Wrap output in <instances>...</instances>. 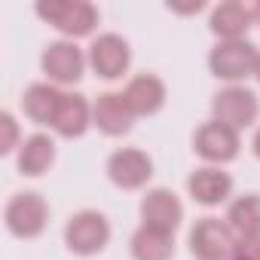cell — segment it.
Returning <instances> with one entry per match:
<instances>
[{"mask_svg": "<svg viewBox=\"0 0 260 260\" xmlns=\"http://www.w3.org/2000/svg\"><path fill=\"white\" fill-rule=\"evenodd\" d=\"M37 16L71 40L89 37L98 25V10L86 0H46L37 4Z\"/></svg>", "mask_w": 260, "mask_h": 260, "instance_id": "1", "label": "cell"}, {"mask_svg": "<svg viewBox=\"0 0 260 260\" xmlns=\"http://www.w3.org/2000/svg\"><path fill=\"white\" fill-rule=\"evenodd\" d=\"M257 46L248 40H220L211 55H208V68L217 80H226L233 86H239V80L254 77L257 68Z\"/></svg>", "mask_w": 260, "mask_h": 260, "instance_id": "2", "label": "cell"}, {"mask_svg": "<svg viewBox=\"0 0 260 260\" xmlns=\"http://www.w3.org/2000/svg\"><path fill=\"white\" fill-rule=\"evenodd\" d=\"M4 220H7V230L19 239H37L43 230H46V220H49V205L40 193H16L10 202H7V211H4Z\"/></svg>", "mask_w": 260, "mask_h": 260, "instance_id": "3", "label": "cell"}, {"mask_svg": "<svg viewBox=\"0 0 260 260\" xmlns=\"http://www.w3.org/2000/svg\"><path fill=\"white\" fill-rule=\"evenodd\" d=\"M107 242H110V223L101 211H92V208L77 211L64 226V245L80 257H92L104 251Z\"/></svg>", "mask_w": 260, "mask_h": 260, "instance_id": "4", "label": "cell"}, {"mask_svg": "<svg viewBox=\"0 0 260 260\" xmlns=\"http://www.w3.org/2000/svg\"><path fill=\"white\" fill-rule=\"evenodd\" d=\"M236 233L220 217H202L190 230V251L196 260H226L233 257Z\"/></svg>", "mask_w": 260, "mask_h": 260, "instance_id": "5", "label": "cell"}, {"mask_svg": "<svg viewBox=\"0 0 260 260\" xmlns=\"http://www.w3.org/2000/svg\"><path fill=\"white\" fill-rule=\"evenodd\" d=\"M211 113H214V122H223V125L233 128V132H239V128H245V125H251L257 119L260 101L245 86H226V89H220L214 95Z\"/></svg>", "mask_w": 260, "mask_h": 260, "instance_id": "6", "label": "cell"}, {"mask_svg": "<svg viewBox=\"0 0 260 260\" xmlns=\"http://www.w3.org/2000/svg\"><path fill=\"white\" fill-rule=\"evenodd\" d=\"M86 61L89 58L83 55V49L74 40H55L43 49L40 68H43V74L49 77L52 86H74L83 77Z\"/></svg>", "mask_w": 260, "mask_h": 260, "instance_id": "7", "label": "cell"}, {"mask_svg": "<svg viewBox=\"0 0 260 260\" xmlns=\"http://www.w3.org/2000/svg\"><path fill=\"white\" fill-rule=\"evenodd\" d=\"M89 68L95 71V77L101 80H119L128 64H132V49L119 34H101L92 40L89 46Z\"/></svg>", "mask_w": 260, "mask_h": 260, "instance_id": "8", "label": "cell"}, {"mask_svg": "<svg viewBox=\"0 0 260 260\" xmlns=\"http://www.w3.org/2000/svg\"><path fill=\"white\" fill-rule=\"evenodd\" d=\"M193 150L205 159V162H214V166H223L230 159L239 156V132H233L230 125L223 122H205L196 128L193 135Z\"/></svg>", "mask_w": 260, "mask_h": 260, "instance_id": "9", "label": "cell"}, {"mask_svg": "<svg viewBox=\"0 0 260 260\" xmlns=\"http://www.w3.org/2000/svg\"><path fill=\"white\" fill-rule=\"evenodd\" d=\"M153 175V159L144 150L122 147L107 159V178L122 190H141Z\"/></svg>", "mask_w": 260, "mask_h": 260, "instance_id": "10", "label": "cell"}, {"mask_svg": "<svg viewBox=\"0 0 260 260\" xmlns=\"http://www.w3.org/2000/svg\"><path fill=\"white\" fill-rule=\"evenodd\" d=\"M135 113L128 107V101L122 98V92H101L92 104V125H98L104 135L119 138L132 132Z\"/></svg>", "mask_w": 260, "mask_h": 260, "instance_id": "11", "label": "cell"}, {"mask_svg": "<svg viewBox=\"0 0 260 260\" xmlns=\"http://www.w3.org/2000/svg\"><path fill=\"white\" fill-rule=\"evenodd\" d=\"M141 220H144V226H153V230H162V233H175L181 226V220H184V205L166 187L147 190V196L141 199Z\"/></svg>", "mask_w": 260, "mask_h": 260, "instance_id": "12", "label": "cell"}, {"mask_svg": "<svg viewBox=\"0 0 260 260\" xmlns=\"http://www.w3.org/2000/svg\"><path fill=\"white\" fill-rule=\"evenodd\" d=\"M187 190H190L193 202L211 208V205H220V202L230 199V193H233V178H230L226 172L214 169V166H205V169H196V172L187 178Z\"/></svg>", "mask_w": 260, "mask_h": 260, "instance_id": "13", "label": "cell"}, {"mask_svg": "<svg viewBox=\"0 0 260 260\" xmlns=\"http://www.w3.org/2000/svg\"><path fill=\"white\" fill-rule=\"evenodd\" d=\"M122 98L128 101L135 116H153L166 104V83L153 74H138L135 80H128Z\"/></svg>", "mask_w": 260, "mask_h": 260, "instance_id": "14", "label": "cell"}, {"mask_svg": "<svg viewBox=\"0 0 260 260\" xmlns=\"http://www.w3.org/2000/svg\"><path fill=\"white\" fill-rule=\"evenodd\" d=\"M89 125H92L89 101L83 95H77V92H64V98L58 104V113L52 119L55 135H61V138H83Z\"/></svg>", "mask_w": 260, "mask_h": 260, "instance_id": "15", "label": "cell"}, {"mask_svg": "<svg viewBox=\"0 0 260 260\" xmlns=\"http://www.w3.org/2000/svg\"><path fill=\"white\" fill-rule=\"evenodd\" d=\"M251 7L236 4V0H226V4L211 10V22L208 28L220 37V40H245V31L251 28Z\"/></svg>", "mask_w": 260, "mask_h": 260, "instance_id": "16", "label": "cell"}, {"mask_svg": "<svg viewBox=\"0 0 260 260\" xmlns=\"http://www.w3.org/2000/svg\"><path fill=\"white\" fill-rule=\"evenodd\" d=\"M61 98H64V92H58V86H52V83H34V86H28V92L22 98L25 116L31 122H37V125H52Z\"/></svg>", "mask_w": 260, "mask_h": 260, "instance_id": "17", "label": "cell"}, {"mask_svg": "<svg viewBox=\"0 0 260 260\" xmlns=\"http://www.w3.org/2000/svg\"><path fill=\"white\" fill-rule=\"evenodd\" d=\"M55 162V141L49 135H31L22 141L19 147V172L28 178H40L43 172H49V166Z\"/></svg>", "mask_w": 260, "mask_h": 260, "instance_id": "18", "label": "cell"}, {"mask_svg": "<svg viewBox=\"0 0 260 260\" xmlns=\"http://www.w3.org/2000/svg\"><path fill=\"white\" fill-rule=\"evenodd\" d=\"M132 257L135 260H172L175 257V239L172 233H162V230H153V226H138L132 242Z\"/></svg>", "mask_w": 260, "mask_h": 260, "instance_id": "19", "label": "cell"}, {"mask_svg": "<svg viewBox=\"0 0 260 260\" xmlns=\"http://www.w3.org/2000/svg\"><path fill=\"white\" fill-rule=\"evenodd\" d=\"M226 223L236 233V239L239 236H260V196L257 193L239 196L226 211Z\"/></svg>", "mask_w": 260, "mask_h": 260, "instance_id": "20", "label": "cell"}, {"mask_svg": "<svg viewBox=\"0 0 260 260\" xmlns=\"http://www.w3.org/2000/svg\"><path fill=\"white\" fill-rule=\"evenodd\" d=\"M233 260H260V236H239Z\"/></svg>", "mask_w": 260, "mask_h": 260, "instance_id": "21", "label": "cell"}, {"mask_svg": "<svg viewBox=\"0 0 260 260\" xmlns=\"http://www.w3.org/2000/svg\"><path fill=\"white\" fill-rule=\"evenodd\" d=\"M0 125H4L0 153H13V150H16V138H19V125H16V119H13V113H0Z\"/></svg>", "mask_w": 260, "mask_h": 260, "instance_id": "22", "label": "cell"}, {"mask_svg": "<svg viewBox=\"0 0 260 260\" xmlns=\"http://www.w3.org/2000/svg\"><path fill=\"white\" fill-rule=\"evenodd\" d=\"M251 19L260 25V4H251Z\"/></svg>", "mask_w": 260, "mask_h": 260, "instance_id": "23", "label": "cell"}, {"mask_svg": "<svg viewBox=\"0 0 260 260\" xmlns=\"http://www.w3.org/2000/svg\"><path fill=\"white\" fill-rule=\"evenodd\" d=\"M254 153H257V159H260V128H257V135H254Z\"/></svg>", "mask_w": 260, "mask_h": 260, "instance_id": "24", "label": "cell"}, {"mask_svg": "<svg viewBox=\"0 0 260 260\" xmlns=\"http://www.w3.org/2000/svg\"><path fill=\"white\" fill-rule=\"evenodd\" d=\"M254 77H257V83H260V55H257V68H254Z\"/></svg>", "mask_w": 260, "mask_h": 260, "instance_id": "25", "label": "cell"}]
</instances>
